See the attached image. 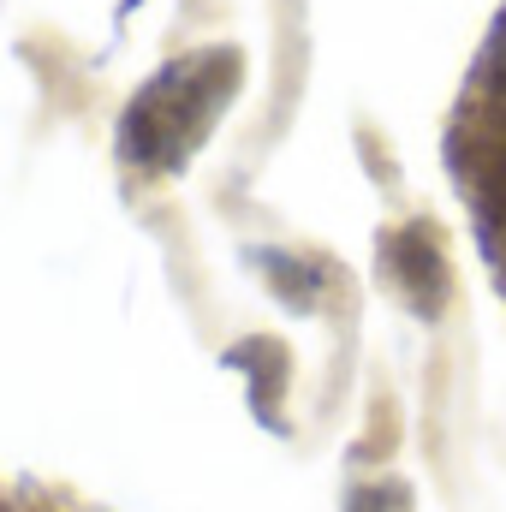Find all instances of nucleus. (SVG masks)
<instances>
[{"label":"nucleus","mask_w":506,"mask_h":512,"mask_svg":"<svg viewBox=\"0 0 506 512\" xmlns=\"http://www.w3.org/2000/svg\"><path fill=\"white\" fill-rule=\"evenodd\" d=\"M239 48H203L179 66H167L155 84L137 90L126 126H120V149L149 173H173L185 167V155L209 137V126L221 120V108L239 90Z\"/></svg>","instance_id":"f257e3e1"},{"label":"nucleus","mask_w":506,"mask_h":512,"mask_svg":"<svg viewBox=\"0 0 506 512\" xmlns=\"http://www.w3.org/2000/svg\"><path fill=\"white\" fill-rule=\"evenodd\" d=\"M381 274H387V286L417 316H441L447 310V292H453V268H447V251H441V227L411 221L399 233H381Z\"/></svg>","instance_id":"f03ea898"},{"label":"nucleus","mask_w":506,"mask_h":512,"mask_svg":"<svg viewBox=\"0 0 506 512\" xmlns=\"http://www.w3.org/2000/svg\"><path fill=\"white\" fill-rule=\"evenodd\" d=\"M0 512H12V507H6V501H0Z\"/></svg>","instance_id":"7ed1b4c3"}]
</instances>
